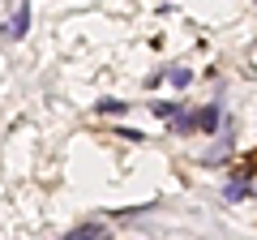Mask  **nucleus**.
<instances>
[{"instance_id":"4","label":"nucleus","mask_w":257,"mask_h":240,"mask_svg":"<svg viewBox=\"0 0 257 240\" xmlns=\"http://www.w3.org/2000/svg\"><path fill=\"white\" fill-rule=\"evenodd\" d=\"M176 111H180V103H155V116H163V120H172Z\"/></svg>"},{"instance_id":"6","label":"nucleus","mask_w":257,"mask_h":240,"mask_svg":"<svg viewBox=\"0 0 257 240\" xmlns=\"http://www.w3.org/2000/svg\"><path fill=\"white\" fill-rule=\"evenodd\" d=\"M172 86H189V69H176V73H172Z\"/></svg>"},{"instance_id":"3","label":"nucleus","mask_w":257,"mask_h":240,"mask_svg":"<svg viewBox=\"0 0 257 240\" xmlns=\"http://www.w3.org/2000/svg\"><path fill=\"white\" fill-rule=\"evenodd\" d=\"M69 236H77V240L82 236H103V223H82V227H73Z\"/></svg>"},{"instance_id":"1","label":"nucleus","mask_w":257,"mask_h":240,"mask_svg":"<svg viewBox=\"0 0 257 240\" xmlns=\"http://www.w3.org/2000/svg\"><path fill=\"white\" fill-rule=\"evenodd\" d=\"M26 30H30V5H22V9L13 13V22H9V35H13V39H22Z\"/></svg>"},{"instance_id":"2","label":"nucleus","mask_w":257,"mask_h":240,"mask_svg":"<svg viewBox=\"0 0 257 240\" xmlns=\"http://www.w3.org/2000/svg\"><path fill=\"white\" fill-rule=\"evenodd\" d=\"M193 129H206V133H214V129H219V107H206V111H197V116H193Z\"/></svg>"},{"instance_id":"5","label":"nucleus","mask_w":257,"mask_h":240,"mask_svg":"<svg viewBox=\"0 0 257 240\" xmlns=\"http://www.w3.org/2000/svg\"><path fill=\"white\" fill-rule=\"evenodd\" d=\"M99 111H124V99H103Z\"/></svg>"}]
</instances>
